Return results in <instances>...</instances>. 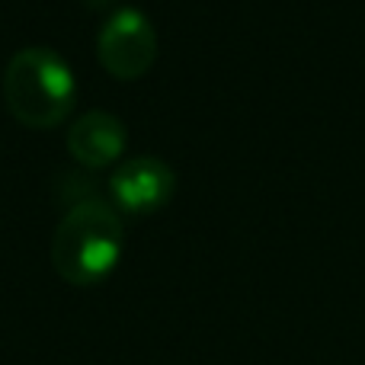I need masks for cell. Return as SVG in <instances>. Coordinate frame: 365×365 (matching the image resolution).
Returning <instances> with one entry per match:
<instances>
[{
	"mask_svg": "<svg viewBox=\"0 0 365 365\" xmlns=\"http://www.w3.org/2000/svg\"><path fill=\"white\" fill-rule=\"evenodd\" d=\"M122 244V218L106 199L74 202L51 234V263L68 282L87 285L113 266Z\"/></svg>",
	"mask_w": 365,
	"mask_h": 365,
	"instance_id": "6da1fadb",
	"label": "cell"
},
{
	"mask_svg": "<svg viewBox=\"0 0 365 365\" xmlns=\"http://www.w3.org/2000/svg\"><path fill=\"white\" fill-rule=\"evenodd\" d=\"M109 182H113V192L119 195L125 208L148 212V208H158L170 199L173 186H177V173L164 158L141 154V158H132L122 167H115Z\"/></svg>",
	"mask_w": 365,
	"mask_h": 365,
	"instance_id": "277c9868",
	"label": "cell"
},
{
	"mask_svg": "<svg viewBox=\"0 0 365 365\" xmlns=\"http://www.w3.org/2000/svg\"><path fill=\"white\" fill-rule=\"evenodd\" d=\"M125 145V125L119 115L106 113V109H90V113L77 115L68 128V148L81 164L100 167L113 160Z\"/></svg>",
	"mask_w": 365,
	"mask_h": 365,
	"instance_id": "5b68a950",
	"label": "cell"
},
{
	"mask_svg": "<svg viewBox=\"0 0 365 365\" xmlns=\"http://www.w3.org/2000/svg\"><path fill=\"white\" fill-rule=\"evenodd\" d=\"M96 51L113 74H141L158 51V36H154L151 19L138 6H119L109 19H103L100 32H96Z\"/></svg>",
	"mask_w": 365,
	"mask_h": 365,
	"instance_id": "3957f363",
	"label": "cell"
},
{
	"mask_svg": "<svg viewBox=\"0 0 365 365\" xmlns=\"http://www.w3.org/2000/svg\"><path fill=\"white\" fill-rule=\"evenodd\" d=\"M83 4H87V6H106L109 0H83Z\"/></svg>",
	"mask_w": 365,
	"mask_h": 365,
	"instance_id": "8992f818",
	"label": "cell"
},
{
	"mask_svg": "<svg viewBox=\"0 0 365 365\" xmlns=\"http://www.w3.org/2000/svg\"><path fill=\"white\" fill-rule=\"evenodd\" d=\"M4 96L16 119L29 125H51L74 100V74L58 51L29 45L6 61Z\"/></svg>",
	"mask_w": 365,
	"mask_h": 365,
	"instance_id": "7a4b0ae2",
	"label": "cell"
}]
</instances>
